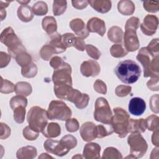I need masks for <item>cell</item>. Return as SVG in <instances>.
<instances>
[{
	"label": "cell",
	"instance_id": "1",
	"mask_svg": "<svg viewBox=\"0 0 159 159\" xmlns=\"http://www.w3.org/2000/svg\"><path fill=\"white\" fill-rule=\"evenodd\" d=\"M158 55L159 53L151 52L147 47H142L139 50L136 58L143 66L144 77H158Z\"/></svg>",
	"mask_w": 159,
	"mask_h": 159
},
{
	"label": "cell",
	"instance_id": "2",
	"mask_svg": "<svg viewBox=\"0 0 159 159\" xmlns=\"http://www.w3.org/2000/svg\"><path fill=\"white\" fill-rule=\"evenodd\" d=\"M114 71L117 78L125 84L135 83L139 80L142 72L140 66L131 60L120 61Z\"/></svg>",
	"mask_w": 159,
	"mask_h": 159
},
{
	"label": "cell",
	"instance_id": "3",
	"mask_svg": "<svg viewBox=\"0 0 159 159\" xmlns=\"http://www.w3.org/2000/svg\"><path fill=\"white\" fill-rule=\"evenodd\" d=\"M140 25V20L137 17H131L125 25L124 43L127 52H134L139 48L140 42L136 33Z\"/></svg>",
	"mask_w": 159,
	"mask_h": 159
},
{
	"label": "cell",
	"instance_id": "4",
	"mask_svg": "<svg viewBox=\"0 0 159 159\" xmlns=\"http://www.w3.org/2000/svg\"><path fill=\"white\" fill-rule=\"evenodd\" d=\"M0 40L7 47L9 54L14 58L19 53L26 51L22 42L11 27L4 29L1 34Z\"/></svg>",
	"mask_w": 159,
	"mask_h": 159
},
{
	"label": "cell",
	"instance_id": "5",
	"mask_svg": "<svg viewBox=\"0 0 159 159\" xmlns=\"http://www.w3.org/2000/svg\"><path fill=\"white\" fill-rule=\"evenodd\" d=\"M47 111L39 106H33L28 111L27 120L29 127L37 132H42L48 124Z\"/></svg>",
	"mask_w": 159,
	"mask_h": 159
},
{
	"label": "cell",
	"instance_id": "6",
	"mask_svg": "<svg viewBox=\"0 0 159 159\" xmlns=\"http://www.w3.org/2000/svg\"><path fill=\"white\" fill-rule=\"evenodd\" d=\"M114 115L112 116L111 125L113 130L120 138L125 137L128 132L130 116L122 107H117L113 109Z\"/></svg>",
	"mask_w": 159,
	"mask_h": 159
},
{
	"label": "cell",
	"instance_id": "7",
	"mask_svg": "<svg viewBox=\"0 0 159 159\" xmlns=\"http://www.w3.org/2000/svg\"><path fill=\"white\" fill-rule=\"evenodd\" d=\"M127 143L130 147V156L129 158H138L142 157L148 149L146 140L139 132L132 133L127 139Z\"/></svg>",
	"mask_w": 159,
	"mask_h": 159
},
{
	"label": "cell",
	"instance_id": "8",
	"mask_svg": "<svg viewBox=\"0 0 159 159\" xmlns=\"http://www.w3.org/2000/svg\"><path fill=\"white\" fill-rule=\"evenodd\" d=\"M47 114L50 120H66L71 116L72 112L63 101L54 100L49 104Z\"/></svg>",
	"mask_w": 159,
	"mask_h": 159
},
{
	"label": "cell",
	"instance_id": "9",
	"mask_svg": "<svg viewBox=\"0 0 159 159\" xmlns=\"http://www.w3.org/2000/svg\"><path fill=\"white\" fill-rule=\"evenodd\" d=\"M112 116L108 101L102 97L98 98L95 102L94 119L104 124H111Z\"/></svg>",
	"mask_w": 159,
	"mask_h": 159
},
{
	"label": "cell",
	"instance_id": "10",
	"mask_svg": "<svg viewBox=\"0 0 159 159\" xmlns=\"http://www.w3.org/2000/svg\"><path fill=\"white\" fill-rule=\"evenodd\" d=\"M71 73V66L68 63L63 61L61 65L54 68L52 75V81L54 85L68 84L72 86Z\"/></svg>",
	"mask_w": 159,
	"mask_h": 159
},
{
	"label": "cell",
	"instance_id": "11",
	"mask_svg": "<svg viewBox=\"0 0 159 159\" xmlns=\"http://www.w3.org/2000/svg\"><path fill=\"white\" fill-rule=\"evenodd\" d=\"M66 101L74 103L77 108L83 109L88 106L89 97L87 94L81 93L80 91L72 88L67 96Z\"/></svg>",
	"mask_w": 159,
	"mask_h": 159
},
{
	"label": "cell",
	"instance_id": "12",
	"mask_svg": "<svg viewBox=\"0 0 159 159\" xmlns=\"http://www.w3.org/2000/svg\"><path fill=\"white\" fill-rule=\"evenodd\" d=\"M43 147L48 153L58 157H63L66 155L70 150L60 141L52 139H47L43 143Z\"/></svg>",
	"mask_w": 159,
	"mask_h": 159
},
{
	"label": "cell",
	"instance_id": "13",
	"mask_svg": "<svg viewBox=\"0 0 159 159\" xmlns=\"http://www.w3.org/2000/svg\"><path fill=\"white\" fill-rule=\"evenodd\" d=\"M158 19L156 16L148 14L147 15L140 25L142 32L146 35H153L158 28Z\"/></svg>",
	"mask_w": 159,
	"mask_h": 159
},
{
	"label": "cell",
	"instance_id": "14",
	"mask_svg": "<svg viewBox=\"0 0 159 159\" xmlns=\"http://www.w3.org/2000/svg\"><path fill=\"white\" fill-rule=\"evenodd\" d=\"M100 70L99 63L93 60L83 61L80 66L81 74L86 77L96 76L100 73Z\"/></svg>",
	"mask_w": 159,
	"mask_h": 159
},
{
	"label": "cell",
	"instance_id": "15",
	"mask_svg": "<svg viewBox=\"0 0 159 159\" xmlns=\"http://www.w3.org/2000/svg\"><path fill=\"white\" fill-rule=\"evenodd\" d=\"M80 135L85 142H90L97 138L96 125L93 122H86L83 123L80 130Z\"/></svg>",
	"mask_w": 159,
	"mask_h": 159
},
{
	"label": "cell",
	"instance_id": "16",
	"mask_svg": "<svg viewBox=\"0 0 159 159\" xmlns=\"http://www.w3.org/2000/svg\"><path fill=\"white\" fill-rule=\"evenodd\" d=\"M130 113L134 116H141L146 109L145 101L139 97H135L130 99L128 106Z\"/></svg>",
	"mask_w": 159,
	"mask_h": 159
},
{
	"label": "cell",
	"instance_id": "17",
	"mask_svg": "<svg viewBox=\"0 0 159 159\" xmlns=\"http://www.w3.org/2000/svg\"><path fill=\"white\" fill-rule=\"evenodd\" d=\"M89 32H94L102 37L106 32L105 22L103 20L98 17H92L90 19L86 25Z\"/></svg>",
	"mask_w": 159,
	"mask_h": 159
},
{
	"label": "cell",
	"instance_id": "18",
	"mask_svg": "<svg viewBox=\"0 0 159 159\" xmlns=\"http://www.w3.org/2000/svg\"><path fill=\"white\" fill-rule=\"evenodd\" d=\"M70 27L75 34L81 39H86L89 34L84 22L81 19L76 18L71 20Z\"/></svg>",
	"mask_w": 159,
	"mask_h": 159
},
{
	"label": "cell",
	"instance_id": "19",
	"mask_svg": "<svg viewBox=\"0 0 159 159\" xmlns=\"http://www.w3.org/2000/svg\"><path fill=\"white\" fill-rule=\"evenodd\" d=\"M101 146L97 143H88L84 147L83 157L86 159H96L100 158Z\"/></svg>",
	"mask_w": 159,
	"mask_h": 159
},
{
	"label": "cell",
	"instance_id": "20",
	"mask_svg": "<svg viewBox=\"0 0 159 159\" xmlns=\"http://www.w3.org/2000/svg\"><path fill=\"white\" fill-rule=\"evenodd\" d=\"M147 129V124L146 119H131L129 120V127H128L129 132L142 133V132H144Z\"/></svg>",
	"mask_w": 159,
	"mask_h": 159
},
{
	"label": "cell",
	"instance_id": "21",
	"mask_svg": "<svg viewBox=\"0 0 159 159\" xmlns=\"http://www.w3.org/2000/svg\"><path fill=\"white\" fill-rule=\"evenodd\" d=\"M88 4L97 12L104 14L110 11L112 4L111 1L107 0H90L88 1Z\"/></svg>",
	"mask_w": 159,
	"mask_h": 159
},
{
	"label": "cell",
	"instance_id": "22",
	"mask_svg": "<svg viewBox=\"0 0 159 159\" xmlns=\"http://www.w3.org/2000/svg\"><path fill=\"white\" fill-rule=\"evenodd\" d=\"M42 133L47 138H55L60 135L61 128L58 123H48L42 131Z\"/></svg>",
	"mask_w": 159,
	"mask_h": 159
},
{
	"label": "cell",
	"instance_id": "23",
	"mask_svg": "<svg viewBox=\"0 0 159 159\" xmlns=\"http://www.w3.org/2000/svg\"><path fill=\"white\" fill-rule=\"evenodd\" d=\"M17 14L18 18L24 22L31 21L34 18L32 9L28 5H21L18 7Z\"/></svg>",
	"mask_w": 159,
	"mask_h": 159
},
{
	"label": "cell",
	"instance_id": "24",
	"mask_svg": "<svg viewBox=\"0 0 159 159\" xmlns=\"http://www.w3.org/2000/svg\"><path fill=\"white\" fill-rule=\"evenodd\" d=\"M42 25L43 29L50 36L57 32V24L55 19L52 16H46L42 19Z\"/></svg>",
	"mask_w": 159,
	"mask_h": 159
},
{
	"label": "cell",
	"instance_id": "25",
	"mask_svg": "<svg viewBox=\"0 0 159 159\" xmlns=\"http://www.w3.org/2000/svg\"><path fill=\"white\" fill-rule=\"evenodd\" d=\"M37 155L35 147L33 146H25L19 148L16 153L17 158L19 159H32Z\"/></svg>",
	"mask_w": 159,
	"mask_h": 159
},
{
	"label": "cell",
	"instance_id": "26",
	"mask_svg": "<svg viewBox=\"0 0 159 159\" xmlns=\"http://www.w3.org/2000/svg\"><path fill=\"white\" fill-rule=\"evenodd\" d=\"M118 11L125 16L132 15L135 11V5L132 1L122 0L117 4Z\"/></svg>",
	"mask_w": 159,
	"mask_h": 159
},
{
	"label": "cell",
	"instance_id": "27",
	"mask_svg": "<svg viewBox=\"0 0 159 159\" xmlns=\"http://www.w3.org/2000/svg\"><path fill=\"white\" fill-rule=\"evenodd\" d=\"M50 37V40L49 42V44L55 49L57 53H63L66 51V48L62 42L61 35H60V34L57 32Z\"/></svg>",
	"mask_w": 159,
	"mask_h": 159
},
{
	"label": "cell",
	"instance_id": "28",
	"mask_svg": "<svg viewBox=\"0 0 159 159\" xmlns=\"http://www.w3.org/2000/svg\"><path fill=\"white\" fill-rule=\"evenodd\" d=\"M124 32L122 29L118 26L111 27L107 32L108 39L112 42L119 43L121 42L123 38Z\"/></svg>",
	"mask_w": 159,
	"mask_h": 159
},
{
	"label": "cell",
	"instance_id": "29",
	"mask_svg": "<svg viewBox=\"0 0 159 159\" xmlns=\"http://www.w3.org/2000/svg\"><path fill=\"white\" fill-rule=\"evenodd\" d=\"M14 91L17 95L28 96L31 94L32 88L30 83L25 81H20L16 84Z\"/></svg>",
	"mask_w": 159,
	"mask_h": 159
},
{
	"label": "cell",
	"instance_id": "30",
	"mask_svg": "<svg viewBox=\"0 0 159 159\" xmlns=\"http://www.w3.org/2000/svg\"><path fill=\"white\" fill-rule=\"evenodd\" d=\"M114 132L111 124H100L96 125V136L97 138H103L111 135Z\"/></svg>",
	"mask_w": 159,
	"mask_h": 159
},
{
	"label": "cell",
	"instance_id": "31",
	"mask_svg": "<svg viewBox=\"0 0 159 159\" xmlns=\"http://www.w3.org/2000/svg\"><path fill=\"white\" fill-rule=\"evenodd\" d=\"M37 73V66L33 62L22 68L21 74L25 78H34Z\"/></svg>",
	"mask_w": 159,
	"mask_h": 159
},
{
	"label": "cell",
	"instance_id": "32",
	"mask_svg": "<svg viewBox=\"0 0 159 159\" xmlns=\"http://www.w3.org/2000/svg\"><path fill=\"white\" fill-rule=\"evenodd\" d=\"M32 9L34 14L36 16H44L48 12V6L46 2L42 1L36 2Z\"/></svg>",
	"mask_w": 159,
	"mask_h": 159
},
{
	"label": "cell",
	"instance_id": "33",
	"mask_svg": "<svg viewBox=\"0 0 159 159\" xmlns=\"http://www.w3.org/2000/svg\"><path fill=\"white\" fill-rule=\"evenodd\" d=\"M25 107L26 106L20 105L12 109L14 112V119L17 123L22 124L24 122L26 112Z\"/></svg>",
	"mask_w": 159,
	"mask_h": 159
},
{
	"label": "cell",
	"instance_id": "34",
	"mask_svg": "<svg viewBox=\"0 0 159 159\" xmlns=\"http://www.w3.org/2000/svg\"><path fill=\"white\" fill-rule=\"evenodd\" d=\"M54 53H57L55 49L50 44L43 45L40 50V55L41 58L45 61L50 60Z\"/></svg>",
	"mask_w": 159,
	"mask_h": 159
},
{
	"label": "cell",
	"instance_id": "35",
	"mask_svg": "<svg viewBox=\"0 0 159 159\" xmlns=\"http://www.w3.org/2000/svg\"><path fill=\"white\" fill-rule=\"evenodd\" d=\"M102 158L103 159H109V158H114V159H120L122 158V154L116 148L110 147L106 148L102 154Z\"/></svg>",
	"mask_w": 159,
	"mask_h": 159
},
{
	"label": "cell",
	"instance_id": "36",
	"mask_svg": "<svg viewBox=\"0 0 159 159\" xmlns=\"http://www.w3.org/2000/svg\"><path fill=\"white\" fill-rule=\"evenodd\" d=\"M15 59L18 65L22 66V68L32 63V57L26 51L19 53L15 57Z\"/></svg>",
	"mask_w": 159,
	"mask_h": 159
},
{
	"label": "cell",
	"instance_id": "37",
	"mask_svg": "<svg viewBox=\"0 0 159 159\" xmlns=\"http://www.w3.org/2000/svg\"><path fill=\"white\" fill-rule=\"evenodd\" d=\"M67 7L66 1H54L53 3V12L56 16L65 12Z\"/></svg>",
	"mask_w": 159,
	"mask_h": 159
},
{
	"label": "cell",
	"instance_id": "38",
	"mask_svg": "<svg viewBox=\"0 0 159 159\" xmlns=\"http://www.w3.org/2000/svg\"><path fill=\"white\" fill-rule=\"evenodd\" d=\"M111 55L115 58H121L125 56L128 52L121 44H114L110 48Z\"/></svg>",
	"mask_w": 159,
	"mask_h": 159
},
{
	"label": "cell",
	"instance_id": "39",
	"mask_svg": "<svg viewBox=\"0 0 159 159\" xmlns=\"http://www.w3.org/2000/svg\"><path fill=\"white\" fill-rule=\"evenodd\" d=\"M146 119L147 129L150 131L158 130L159 129V118L156 115H150Z\"/></svg>",
	"mask_w": 159,
	"mask_h": 159
},
{
	"label": "cell",
	"instance_id": "40",
	"mask_svg": "<svg viewBox=\"0 0 159 159\" xmlns=\"http://www.w3.org/2000/svg\"><path fill=\"white\" fill-rule=\"evenodd\" d=\"M10 106L12 109L15 108L17 106L23 105L27 106V99H26L25 96L22 95H16L13 96L9 102Z\"/></svg>",
	"mask_w": 159,
	"mask_h": 159
},
{
	"label": "cell",
	"instance_id": "41",
	"mask_svg": "<svg viewBox=\"0 0 159 159\" xmlns=\"http://www.w3.org/2000/svg\"><path fill=\"white\" fill-rule=\"evenodd\" d=\"M67 148L71 150L75 148L77 145L76 139L71 135H66L60 140Z\"/></svg>",
	"mask_w": 159,
	"mask_h": 159
},
{
	"label": "cell",
	"instance_id": "42",
	"mask_svg": "<svg viewBox=\"0 0 159 159\" xmlns=\"http://www.w3.org/2000/svg\"><path fill=\"white\" fill-rule=\"evenodd\" d=\"M15 86L14 84L8 81L7 80H4L2 77H1V93H11L14 91Z\"/></svg>",
	"mask_w": 159,
	"mask_h": 159
},
{
	"label": "cell",
	"instance_id": "43",
	"mask_svg": "<svg viewBox=\"0 0 159 159\" xmlns=\"http://www.w3.org/2000/svg\"><path fill=\"white\" fill-rule=\"evenodd\" d=\"M144 9L149 12L155 13L159 10V1H146L143 3Z\"/></svg>",
	"mask_w": 159,
	"mask_h": 159
},
{
	"label": "cell",
	"instance_id": "44",
	"mask_svg": "<svg viewBox=\"0 0 159 159\" xmlns=\"http://www.w3.org/2000/svg\"><path fill=\"white\" fill-rule=\"evenodd\" d=\"M65 127L67 131L69 132H76L80 128L78 121L75 118L68 119L66 120Z\"/></svg>",
	"mask_w": 159,
	"mask_h": 159
},
{
	"label": "cell",
	"instance_id": "45",
	"mask_svg": "<svg viewBox=\"0 0 159 159\" xmlns=\"http://www.w3.org/2000/svg\"><path fill=\"white\" fill-rule=\"evenodd\" d=\"M23 136L28 140H36L39 137V132L32 129L29 125L25 127L23 130Z\"/></svg>",
	"mask_w": 159,
	"mask_h": 159
},
{
	"label": "cell",
	"instance_id": "46",
	"mask_svg": "<svg viewBox=\"0 0 159 159\" xmlns=\"http://www.w3.org/2000/svg\"><path fill=\"white\" fill-rule=\"evenodd\" d=\"M85 49L88 55L94 60H98L101 57V52L99 50L94 46L91 44L86 45Z\"/></svg>",
	"mask_w": 159,
	"mask_h": 159
},
{
	"label": "cell",
	"instance_id": "47",
	"mask_svg": "<svg viewBox=\"0 0 159 159\" xmlns=\"http://www.w3.org/2000/svg\"><path fill=\"white\" fill-rule=\"evenodd\" d=\"M62 42L67 48L68 47H71L73 46L76 37L73 34L71 33H66L61 35Z\"/></svg>",
	"mask_w": 159,
	"mask_h": 159
},
{
	"label": "cell",
	"instance_id": "48",
	"mask_svg": "<svg viewBox=\"0 0 159 159\" xmlns=\"http://www.w3.org/2000/svg\"><path fill=\"white\" fill-rule=\"evenodd\" d=\"M131 91L132 87L130 86L119 85L116 87L115 89V93L119 97H124L129 94Z\"/></svg>",
	"mask_w": 159,
	"mask_h": 159
},
{
	"label": "cell",
	"instance_id": "49",
	"mask_svg": "<svg viewBox=\"0 0 159 159\" xmlns=\"http://www.w3.org/2000/svg\"><path fill=\"white\" fill-rule=\"evenodd\" d=\"M94 89L98 93L106 94L107 93V86L104 82L101 80H97L94 83Z\"/></svg>",
	"mask_w": 159,
	"mask_h": 159
},
{
	"label": "cell",
	"instance_id": "50",
	"mask_svg": "<svg viewBox=\"0 0 159 159\" xmlns=\"http://www.w3.org/2000/svg\"><path fill=\"white\" fill-rule=\"evenodd\" d=\"M150 106L152 112L158 113V94H156L150 98Z\"/></svg>",
	"mask_w": 159,
	"mask_h": 159
},
{
	"label": "cell",
	"instance_id": "51",
	"mask_svg": "<svg viewBox=\"0 0 159 159\" xmlns=\"http://www.w3.org/2000/svg\"><path fill=\"white\" fill-rule=\"evenodd\" d=\"M1 139H6L11 135V129L6 124L1 122Z\"/></svg>",
	"mask_w": 159,
	"mask_h": 159
},
{
	"label": "cell",
	"instance_id": "52",
	"mask_svg": "<svg viewBox=\"0 0 159 159\" xmlns=\"http://www.w3.org/2000/svg\"><path fill=\"white\" fill-rule=\"evenodd\" d=\"M11 61L10 55L5 52H1L0 53V67L1 68L6 66Z\"/></svg>",
	"mask_w": 159,
	"mask_h": 159
},
{
	"label": "cell",
	"instance_id": "53",
	"mask_svg": "<svg viewBox=\"0 0 159 159\" xmlns=\"http://www.w3.org/2000/svg\"><path fill=\"white\" fill-rule=\"evenodd\" d=\"M147 48L153 53H159V43L158 39H153L152 41L148 43L147 47Z\"/></svg>",
	"mask_w": 159,
	"mask_h": 159
},
{
	"label": "cell",
	"instance_id": "54",
	"mask_svg": "<svg viewBox=\"0 0 159 159\" xmlns=\"http://www.w3.org/2000/svg\"><path fill=\"white\" fill-rule=\"evenodd\" d=\"M147 86L152 91H158V77L151 78L147 82Z\"/></svg>",
	"mask_w": 159,
	"mask_h": 159
},
{
	"label": "cell",
	"instance_id": "55",
	"mask_svg": "<svg viewBox=\"0 0 159 159\" xmlns=\"http://www.w3.org/2000/svg\"><path fill=\"white\" fill-rule=\"evenodd\" d=\"M73 47L76 48L78 50L84 51L86 47V44L83 39L78 37H76L75 39Z\"/></svg>",
	"mask_w": 159,
	"mask_h": 159
},
{
	"label": "cell",
	"instance_id": "56",
	"mask_svg": "<svg viewBox=\"0 0 159 159\" xmlns=\"http://www.w3.org/2000/svg\"><path fill=\"white\" fill-rule=\"evenodd\" d=\"M73 6L78 9H83L87 7L88 4V1H72Z\"/></svg>",
	"mask_w": 159,
	"mask_h": 159
},
{
	"label": "cell",
	"instance_id": "57",
	"mask_svg": "<svg viewBox=\"0 0 159 159\" xmlns=\"http://www.w3.org/2000/svg\"><path fill=\"white\" fill-rule=\"evenodd\" d=\"M152 143L157 147H158L159 145V140H158V130L153 132L152 136Z\"/></svg>",
	"mask_w": 159,
	"mask_h": 159
},
{
	"label": "cell",
	"instance_id": "58",
	"mask_svg": "<svg viewBox=\"0 0 159 159\" xmlns=\"http://www.w3.org/2000/svg\"><path fill=\"white\" fill-rule=\"evenodd\" d=\"M11 1H0V9H5L6 7H7L9 4L11 3Z\"/></svg>",
	"mask_w": 159,
	"mask_h": 159
},
{
	"label": "cell",
	"instance_id": "59",
	"mask_svg": "<svg viewBox=\"0 0 159 159\" xmlns=\"http://www.w3.org/2000/svg\"><path fill=\"white\" fill-rule=\"evenodd\" d=\"M1 11V20H3L6 16V11L5 9H0Z\"/></svg>",
	"mask_w": 159,
	"mask_h": 159
},
{
	"label": "cell",
	"instance_id": "60",
	"mask_svg": "<svg viewBox=\"0 0 159 159\" xmlns=\"http://www.w3.org/2000/svg\"><path fill=\"white\" fill-rule=\"evenodd\" d=\"M46 157H47V158H53V157H51V156H50V155H48V154H47V153H42V155H41L40 156H39V158H46Z\"/></svg>",
	"mask_w": 159,
	"mask_h": 159
}]
</instances>
